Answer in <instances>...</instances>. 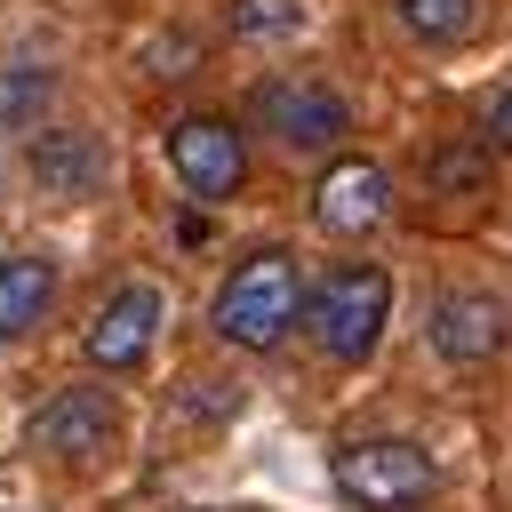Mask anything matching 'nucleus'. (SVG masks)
Masks as SVG:
<instances>
[{
    "mask_svg": "<svg viewBox=\"0 0 512 512\" xmlns=\"http://www.w3.org/2000/svg\"><path fill=\"white\" fill-rule=\"evenodd\" d=\"M248 120H256L280 152H336V144L352 136V104H344L328 80H304V72L264 80V88L248 96Z\"/></svg>",
    "mask_w": 512,
    "mask_h": 512,
    "instance_id": "nucleus-4",
    "label": "nucleus"
},
{
    "mask_svg": "<svg viewBox=\"0 0 512 512\" xmlns=\"http://www.w3.org/2000/svg\"><path fill=\"white\" fill-rule=\"evenodd\" d=\"M224 24H232V40H280L304 24V0H232Z\"/></svg>",
    "mask_w": 512,
    "mask_h": 512,
    "instance_id": "nucleus-14",
    "label": "nucleus"
},
{
    "mask_svg": "<svg viewBox=\"0 0 512 512\" xmlns=\"http://www.w3.org/2000/svg\"><path fill=\"white\" fill-rule=\"evenodd\" d=\"M504 336H512V312H504V296H488V288H448V296L432 304V352L456 360V368L496 360Z\"/></svg>",
    "mask_w": 512,
    "mask_h": 512,
    "instance_id": "nucleus-10",
    "label": "nucleus"
},
{
    "mask_svg": "<svg viewBox=\"0 0 512 512\" xmlns=\"http://www.w3.org/2000/svg\"><path fill=\"white\" fill-rule=\"evenodd\" d=\"M48 96H56V72H48V64H8V72H0V136L40 128Z\"/></svg>",
    "mask_w": 512,
    "mask_h": 512,
    "instance_id": "nucleus-12",
    "label": "nucleus"
},
{
    "mask_svg": "<svg viewBox=\"0 0 512 512\" xmlns=\"http://www.w3.org/2000/svg\"><path fill=\"white\" fill-rule=\"evenodd\" d=\"M160 320H168V296H160L152 280H128V288H120V296L88 320V336H80V344H88V360H96L104 376H128V368L152 352Z\"/></svg>",
    "mask_w": 512,
    "mask_h": 512,
    "instance_id": "nucleus-7",
    "label": "nucleus"
},
{
    "mask_svg": "<svg viewBox=\"0 0 512 512\" xmlns=\"http://www.w3.org/2000/svg\"><path fill=\"white\" fill-rule=\"evenodd\" d=\"M112 432H120L112 392H104V384H64V392H48V400L32 408L24 448H32V456H64V464H80V456L112 448Z\"/></svg>",
    "mask_w": 512,
    "mask_h": 512,
    "instance_id": "nucleus-6",
    "label": "nucleus"
},
{
    "mask_svg": "<svg viewBox=\"0 0 512 512\" xmlns=\"http://www.w3.org/2000/svg\"><path fill=\"white\" fill-rule=\"evenodd\" d=\"M488 136H496V144H504V160H512V88L496 96V112H488Z\"/></svg>",
    "mask_w": 512,
    "mask_h": 512,
    "instance_id": "nucleus-17",
    "label": "nucleus"
},
{
    "mask_svg": "<svg viewBox=\"0 0 512 512\" xmlns=\"http://www.w3.org/2000/svg\"><path fill=\"white\" fill-rule=\"evenodd\" d=\"M312 216H320V232L360 240L392 216V176L376 160H328V176L312 184Z\"/></svg>",
    "mask_w": 512,
    "mask_h": 512,
    "instance_id": "nucleus-9",
    "label": "nucleus"
},
{
    "mask_svg": "<svg viewBox=\"0 0 512 512\" xmlns=\"http://www.w3.org/2000/svg\"><path fill=\"white\" fill-rule=\"evenodd\" d=\"M152 72H160V80H184V72H192V40H184V32L152 40Z\"/></svg>",
    "mask_w": 512,
    "mask_h": 512,
    "instance_id": "nucleus-15",
    "label": "nucleus"
},
{
    "mask_svg": "<svg viewBox=\"0 0 512 512\" xmlns=\"http://www.w3.org/2000/svg\"><path fill=\"white\" fill-rule=\"evenodd\" d=\"M384 320H392V280H384V264H336V272L312 280V296H304V328H312V344H320L336 368H360V360L376 352Z\"/></svg>",
    "mask_w": 512,
    "mask_h": 512,
    "instance_id": "nucleus-2",
    "label": "nucleus"
},
{
    "mask_svg": "<svg viewBox=\"0 0 512 512\" xmlns=\"http://www.w3.org/2000/svg\"><path fill=\"white\" fill-rule=\"evenodd\" d=\"M304 272H296V256L288 248H248L232 272H224V288H216V304H208V328L232 344V352H272L296 320H304Z\"/></svg>",
    "mask_w": 512,
    "mask_h": 512,
    "instance_id": "nucleus-1",
    "label": "nucleus"
},
{
    "mask_svg": "<svg viewBox=\"0 0 512 512\" xmlns=\"http://www.w3.org/2000/svg\"><path fill=\"white\" fill-rule=\"evenodd\" d=\"M24 176H32L48 200H88V192H104L112 152H104L96 128H40V136L24 144Z\"/></svg>",
    "mask_w": 512,
    "mask_h": 512,
    "instance_id": "nucleus-8",
    "label": "nucleus"
},
{
    "mask_svg": "<svg viewBox=\"0 0 512 512\" xmlns=\"http://www.w3.org/2000/svg\"><path fill=\"white\" fill-rule=\"evenodd\" d=\"M48 304H56V264L48 256H0V344H16V336H32L40 320H48Z\"/></svg>",
    "mask_w": 512,
    "mask_h": 512,
    "instance_id": "nucleus-11",
    "label": "nucleus"
},
{
    "mask_svg": "<svg viewBox=\"0 0 512 512\" xmlns=\"http://www.w3.org/2000/svg\"><path fill=\"white\" fill-rule=\"evenodd\" d=\"M392 16H400V32H408V40L448 48V40H464V32L480 24V0H392Z\"/></svg>",
    "mask_w": 512,
    "mask_h": 512,
    "instance_id": "nucleus-13",
    "label": "nucleus"
},
{
    "mask_svg": "<svg viewBox=\"0 0 512 512\" xmlns=\"http://www.w3.org/2000/svg\"><path fill=\"white\" fill-rule=\"evenodd\" d=\"M440 176H448L456 192H472V184H480V168H472V152H440Z\"/></svg>",
    "mask_w": 512,
    "mask_h": 512,
    "instance_id": "nucleus-16",
    "label": "nucleus"
},
{
    "mask_svg": "<svg viewBox=\"0 0 512 512\" xmlns=\"http://www.w3.org/2000/svg\"><path fill=\"white\" fill-rule=\"evenodd\" d=\"M168 168L192 200H232L248 184V136L224 112H184L168 120Z\"/></svg>",
    "mask_w": 512,
    "mask_h": 512,
    "instance_id": "nucleus-5",
    "label": "nucleus"
},
{
    "mask_svg": "<svg viewBox=\"0 0 512 512\" xmlns=\"http://www.w3.org/2000/svg\"><path fill=\"white\" fill-rule=\"evenodd\" d=\"M328 472H336V496L360 512H408L440 488V464L416 440H344L328 456Z\"/></svg>",
    "mask_w": 512,
    "mask_h": 512,
    "instance_id": "nucleus-3",
    "label": "nucleus"
}]
</instances>
